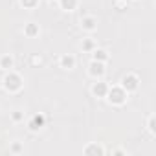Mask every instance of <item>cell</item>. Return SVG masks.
<instances>
[{"instance_id":"obj_4","label":"cell","mask_w":156,"mask_h":156,"mask_svg":"<svg viewBox=\"0 0 156 156\" xmlns=\"http://www.w3.org/2000/svg\"><path fill=\"white\" fill-rule=\"evenodd\" d=\"M97 57H99V59H105V51H101V50L95 51V59H97Z\"/></svg>"},{"instance_id":"obj_2","label":"cell","mask_w":156,"mask_h":156,"mask_svg":"<svg viewBox=\"0 0 156 156\" xmlns=\"http://www.w3.org/2000/svg\"><path fill=\"white\" fill-rule=\"evenodd\" d=\"M83 26H85L86 29H92V28H94V20H92V19H86V20H83Z\"/></svg>"},{"instance_id":"obj_3","label":"cell","mask_w":156,"mask_h":156,"mask_svg":"<svg viewBox=\"0 0 156 156\" xmlns=\"http://www.w3.org/2000/svg\"><path fill=\"white\" fill-rule=\"evenodd\" d=\"M63 64H64V66L68 64V68H72V64H74V57H63Z\"/></svg>"},{"instance_id":"obj_1","label":"cell","mask_w":156,"mask_h":156,"mask_svg":"<svg viewBox=\"0 0 156 156\" xmlns=\"http://www.w3.org/2000/svg\"><path fill=\"white\" fill-rule=\"evenodd\" d=\"M11 64H13V59L11 57H2V61H0V68H4V70H8V68H11Z\"/></svg>"}]
</instances>
